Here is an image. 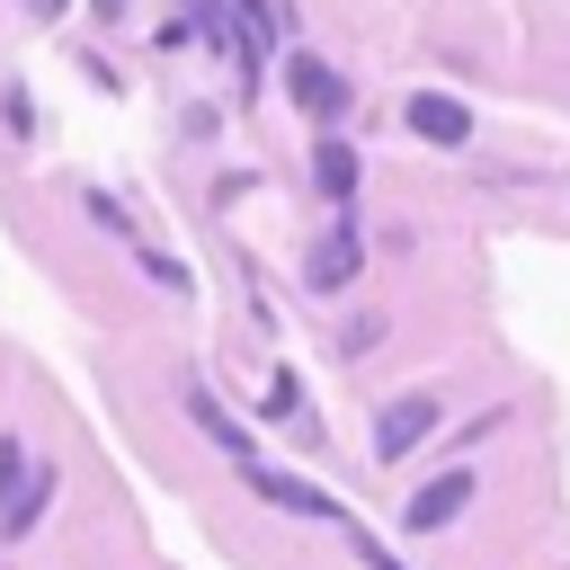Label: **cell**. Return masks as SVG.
Wrapping results in <instances>:
<instances>
[{
    "instance_id": "1",
    "label": "cell",
    "mask_w": 570,
    "mask_h": 570,
    "mask_svg": "<svg viewBox=\"0 0 570 570\" xmlns=\"http://www.w3.org/2000/svg\"><path fill=\"white\" fill-rule=\"evenodd\" d=\"M436 392H401V401H383V419H374V463H401V454H419L428 436H436Z\"/></svg>"
},
{
    "instance_id": "7",
    "label": "cell",
    "mask_w": 570,
    "mask_h": 570,
    "mask_svg": "<svg viewBox=\"0 0 570 570\" xmlns=\"http://www.w3.org/2000/svg\"><path fill=\"white\" fill-rule=\"evenodd\" d=\"M187 419H196V428H205V436H214L232 463H249V454H258V445H249V428H240V419H232V410H223L205 383H187Z\"/></svg>"
},
{
    "instance_id": "2",
    "label": "cell",
    "mask_w": 570,
    "mask_h": 570,
    "mask_svg": "<svg viewBox=\"0 0 570 570\" xmlns=\"http://www.w3.org/2000/svg\"><path fill=\"white\" fill-rule=\"evenodd\" d=\"M463 508H472V463H454V472L419 481V490H410V508H401V525H410V534H436V525H454Z\"/></svg>"
},
{
    "instance_id": "12",
    "label": "cell",
    "mask_w": 570,
    "mask_h": 570,
    "mask_svg": "<svg viewBox=\"0 0 570 570\" xmlns=\"http://www.w3.org/2000/svg\"><path fill=\"white\" fill-rule=\"evenodd\" d=\"M338 525H347V543H356V561H365V570H401V561H392V552H383V543H374L356 517H338Z\"/></svg>"
},
{
    "instance_id": "11",
    "label": "cell",
    "mask_w": 570,
    "mask_h": 570,
    "mask_svg": "<svg viewBox=\"0 0 570 570\" xmlns=\"http://www.w3.org/2000/svg\"><path fill=\"white\" fill-rule=\"evenodd\" d=\"M134 258H142V276H151L160 294H187V267H178V258H160V249H134Z\"/></svg>"
},
{
    "instance_id": "6",
    "label": "cell",
    "mask_w": 570,
    "mask_h": 570,
    "mask_svg": "<svg viewBox=\"0 0 570 570\" xmlns=\"http://www.w3.org/2000/svg\"><path fill=\"white\" fill-rule=\"evenodd\" d=\"M410 134H419V142H445V151H454V142L472 134V116H463V107H454L445 89H419V98H410Z\"/></svg>"
},
{
    "instance_id": "3",
    "label": "cell",
    "mask_w": 570,
    "mask_h": 570,
    "mask_svg": "<svg viewBox=\"0 0 570 570\" xmlns=\"http://www.w3.org/2000/svg\"><path fill=\"white\" fill-rule=\"evenodd\" d=\"M356 267H365V240H356V223H330V232L312 240V258H303V285H312V294H338Z\"/></svg>"
},
{
    "instance_id": "8",
    "label": "cell",
    "mask_w": 570,
    "mask_h": 570,
    "mask_svg": "<svg viewBox=\"0 0 570 570\" xmlns=\"http://www.w3.org/2000/svg\"><path fill=\"white\" fill-rule=\"evenodd\" d=\"M312 178H321V196L347 205V196H356V151H347V142H321V151H312Z\"/></svg>"
},
{
    "instance_id": "9",
    "label": "cell",
    "mask_w": 570,
    "mask_h": 570,
    "mask_svg": "<svg viewBox=\"0 0 570 570\" xmlns=\"http://www.w3.org/2000/svg\"><path fill=\"white\" fill-rule=\"evenodd\" d=\"M45 499H53V472H27V490H18V508L0 517V534H36V525H45Z\"/></svg>"
},
{
    "instance_id": "4",
    "label": "cell",
    "mask_w": 570,
    "mask_h": 570,
    "mask_svg": "<svg viewBox=\"0 0 570 570\" xmlns=\"http://www.w3.org/2000/svg\"><path fill=\"white\" fill-rule=\"evenodd\" d=\"M240 472H249V490H258L267 508H294V517H330V525L347 517V508H338L330 490H312V481H294V472H276V463H258V454H249Z\"/></svg>"
},
{
    "instance_id": "10",
    "label": "cell",
    "mask_w": 570,
    "mask_h": 570,
    "mask_svg": "<svg viewBox=\"0 0 570 570\" xmlns=\"http://www.w3.org/2000/svg\"><path fill=\"white\" fill-rule=\"evenodd\" d=\"M18 490H27V445H18V436H0V517L18 508Z\"/></svg>"
},
{
    "instance_id": "5",
    "label": "cell",
    "mask_w": 570,
    "mask_h": 570,
    "mask_svg": "<svg viewBox=\"0 0 570 570\" xmlns=\"http://www.w3.org/2000/svg\"><path fill=\"white\" fill-rule=\"evenodd\" d=\"M285 89H294V98H303L321 125H330V116H347V98H356V89H347L330 62H312V53H294V62H285Z\"/></svg>"
}]
</instances>
